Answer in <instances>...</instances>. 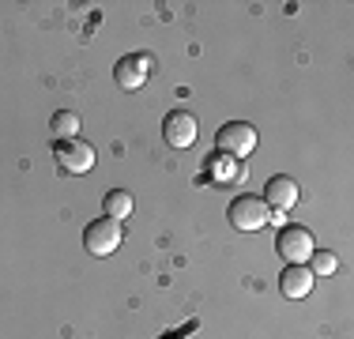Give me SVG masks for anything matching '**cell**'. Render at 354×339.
<instances>
[{
    "mask_svg": "<svg viewBox=\"0 0 354 339\" xmlns=\"http://www.w3.org/2000/svg\"><path fill=\"white\" fill-rule=\"evenodd\" d=\"M215 147L218 155L226 158H249L257 151V129L249 121H226L223 129L215 132Z\"/></svg>",
    "mask_w": 354,
    "mask_h": 339,
    "instance_id": "obj_1",
    "label": "cell"
},
{
    "mask_svg": "<svg viewBox=\"0 0 354 339\" xmlns=\"http://www.w3.org/2000/svg\"><path fill=\"white\" fill-rule=\"evenodd\" d=\"M226 219H230L234 230H260V226H268V219H272V208L264 203V196H249V192H241V196L230 200Z\"/></svg>",
    "mask_w": 354,
    "mask_h": 339,
    "instance_id": "obj_2",
    "label": "cell"
},
{
    "mask_svg": "<svg viewBox=\"0 0 354 339\" xmlns=\"http://www.w3.org/2000/svg\"><path fill=\"white\" fill-rule=\"evenodd\" d=\"M313 234L306 230L301 223H286L279 237H275V253L286 260V264H306L309 257H313Z\"/></svg>",
    "mask_w": 354,
    "mask_h": 339,
    "instance_id": "obj_3",
    "label": "cell"
},
{
    "mask_svg": "<svg viewBox=\"0 0 354 339\" xmlns=\"http://www.w3.org/2000/svg\"><path fill=\"white\" fill-rule=\"evenodd\" d=\"M53 158L64 174H87V170L95 166V147H91L87 140H80V136H75V140H57Z\"/></svg>",
    "mask_w": 354,
    "mask_h": 339,
    "instance_id": "obj_4",
    "label": "cell"
},
{
    "mask_svg": "<svg viewBox=\"0 0 354 339\" xmlns=\"http://www.w3.org/2000/svg\"><path fill=\"white\" fill-rule=\"evenodd\" d=\"M151 72H155V57H151V53H129V57L117 61L113 80H117V87H121V91H140L143 83H147Z\"/></svg>",
    "mask_w": 354,
    "mask_h": 339,
    "instance_id": "obj_5",
    "label": "cell"
},
{
    "mask_svg": "<svg viewBox=\"0 0 354 339\" xmlns=\"http://www.w3.org/2000/svg\"><path fill=\"white\" fill-rule=\"evenodd\" d=\"M83 245L91 257H109L113 249H121V223L117 219H95L83 230Z\"/></svg>",
    "mask_w": 354,
    "mask_h": 339,
    "instance_id": "obj_6",
    "label": "cell"
},
{
    "mask_svg": "<svg viewBox=\"0 0 354 339\" xmlns=\"http://www.w3.org/2000/svg\"><path fill=\"white\" fill-rule=\"evenodd\" d=\"M196 136H200V125H196V117H192L189 109H174V113H166V121H162V140L170 143L174 151L192 147V143H196Z\"/></svg>",
    "mask_w": 354,
    "mask_h": 339,
    "instance_id": "obj_7",
    "label": "cell"
},
{
    "mask_svg": "<svg viewBox=\"0 0 354 339\" xmlns=\"http://www.w3.org/2000/svg\"><path fill=\"white\" fill-rule=\"evenodd\" d=\"M298 196H301L298 181H294V177H286V174L272 177V181L264 185V203H268L272 211H286V208H294V203H298Z\"/></svg>",
    "mask_w": 354,
    "mask_h": 339,
    "instance_id": "obj_8",
    "label": "cell"
},
{
    "mask_svg": "<svg viewBox=\"0 0 354 339\" xmlns=\"http://www.w3.org/2000/svg\"><path fill=\"white\" fill-rule=\"evenodd\" d=\"M313 271H309L306 264H286L283 268V275H279V291H283V298H306L309 291H313Z\"/></svg>",
    "mask_w": 354,
    "mask_h": 339,
    "instance_id": "obj_9",
    "label": "cell"
},
{
    "mask_svg": "<svg viewBox=\"0 0 354 339\" xmlns=\"http://www.w3.org/2000/svg\"><path fill=\"white\" fill-rule=\"evenodd\" d=\"M102 208H106V219H129L132 215V196L124 189H109L102 196Z\"/></svg>",
    "mask_w": 354,
    "mask_h": 339,
    "instance_id": "obj_10",
    "label": "cell"
},
{
    "mask_svg": "<svg viewBox=\"0 0 354 339\" xmlns=\"http://www.w3.org/2000/svg\"><path fill=\"white\" fill-rule=\"evenodd\" d=\"M49 129L57 132V140H75V132H80V113H72V109H57L53 121H49Z\"/></svg>",
    "mask_w": 354,
    "mask_h": 339,
    "instance_id": "obj_11",
    "label": "cell"
},
{
    "mask_svg": "<svg viewBox=\"0 0 354 339\" xmlns=\"http://www.w3.org/2000/svg\"><path fill=\"white\" fill-rule=\"evenodd\" d=\"M335 268H339L335 253H328V249H313V257H309V271H313V275H332Z\"/></svg>",
    "mask_w": 354,
    "mask_h": 339,
    "instance_id": "obj_12",
    "label": "cell"
}]
</instances>
